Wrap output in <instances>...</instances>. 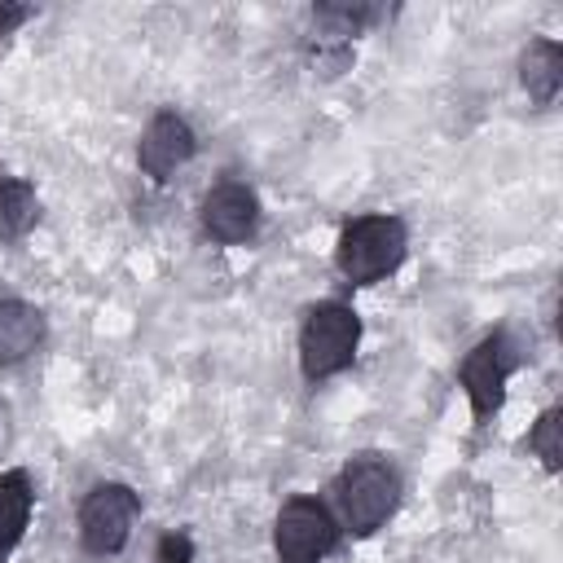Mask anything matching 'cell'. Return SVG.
I'll use <instances>...</instances> for the list:
<instances>
[{"label": "cell", "instance_id": "1", "mask_svg": "<svg viewBox=\"0 0 563 563\" xmlns=\"http://www.w3.org/2000/svg\"><path fill=\"white\" fill-rule=\"evenodd\" d=\"M330 497H334V523L343 528V532H352V537H369L374 528H383L387 523V515L396 510V501H400V479H396V471L383 462V457H374V453H361V457H352L343 471H339V479L330 484Z\"/></svg>", "mask_w": 563, "mask_h": 563}, {"label": "cell", "instance_id": "2", "mask_svg": "<svg viewBox=\"0 0 563 563\" xmlns=\"http://www.w3.org/2000/svg\"><path fill=\"white\" fill-rule=\"evenodd\" d=\"M405 246H409V233L396 216H356L339 233L334 264L352 286H369L400 268Z\"/></svg>", "mask_w": 563, "mask_h": 563}, {"label": "cell", "instance_id": "3", "mask_svg": "<svg viewBox=\"0 0 563 563\" xmlns=\"http://www.w3.org/2000/svg\"><path fill=\"white\" fill-rule=\"evenodd\" d=\"M356 343H361V317L347 303L325 299V303L308 308V317L299 325V369H303V378L321 383V378L343 374L356 361Z\"/></svg>", "mask_w": 563, "mask_h": 563}, {"label": "cell", "instance_id": "4", "mask_svg": "<svg viewBox=\"0 0 563 563\" xmlns=\"http://www.w3.org/2000/svg\"><path fill=\"white\" fill-rule=\"evenodd\" d=\"M339 541V523L330 515V506H321L317 497H290L277 515L273 528V550L277 563H321Z\"/></svg>", "mask_w": 563, "mask_h": 563}, {"label": "cell", "instance_id": "5", "mask_svg": "<svg viewBox=\"0 0 563 563\" xmlns=\"http://www.w3.org/2000/svg\"><path fill=\"white\" fill-rule=\"evenodd\" d=\"M141 515V497L128 484H97L79 506V541L88 554H119Z\"/></svg>", "mask_w": 563, "mask_h": 563}, {"label": "cell", "instance_id": "6", "mask_svg": "<svg viewBox=\"0 0 563 563\" xmlns=\"http://www.w3.org/2000/svg\"><path fill=\"white\" fill-rule=\"evenodd\" d=\"M515 361H519V356H515V347H510V339H506L501 330L488 334V339H479V343L466 352L457 378H462V391H466V400H471L475 422H488V418L501 409L506 378H510Z\"/></svg>", "mask_w": 563, "mask_h": 563}, {"label": "cell", "instance_id": "7", "mask_svg": "<svg viewBox=\"0 0 563 563\" xmlns=\"http://www.w3.org/2000/svg\"><path fill=\"white\" fill-rule=\"evenodd\" d=\"M194 150H198L194 128H189L180 114L163 110V114H154V119L145 123L141 145H136V163H141V172H145L150 180H167L176 167H185V163L194 158Z\"/></svg>", "mask_w": 563, "mask_h": 563}, {"label": "cell", "instance_id": "8", "mask_svg": "<svg viewBox=\"0 0 563 563\" xmlns=\"http://www.w3.org/2000/svg\"><path fill=\"white\" fill-rule=\"evenodd\" d=\"M202 229L211 242H246L255 229H260V198L255 189L238 185V180H224L216 185L207 198H202Z\"/></svg>", "mask_w": 563, "mask_h": 563}, {"label": "cell", "instance_id": "9", "mask_svg": "<svg viewBox=\"0 0 563 563\" xmlns=\"http://www.w3.org/2000/svg\"><path fill=\"white\" fill-rule=\"evenodd\" d=\"M519 84L532 106H550L563 84V48L554 40H532L519 53Z\"/></svg>", "mask_w": 563, "mask_h": 563}, {"label": "cell", "instance_id": "10", "mask_svg": "<svg viewBox=\"0 0 563 563\" xmlns=\"http://www.w3.org/2000/svg\"><path fill=\"white\" fill-rule=\"evenodd\" d=\"M40 343H44V312L22 299H4L0 303V365L26 361Z\"/></svg>", "mask_w": 563, "mask_h": 563}, {"label": "cell", "instance_id": "11", "mask_svg": "<svg viewBox=\"0 0 563 563\" xmlns=\"http://www.w3.org/2000/svg\"><path fill=\"white\" fill-rule=\"evenodd\" d=\"M31 506H35V493H31L26 471L0 475V554L22 541L26 519H31Z\"/></svg>", "mask_w": 563, "mask_h": 563}, {"label": "cell", "instance_id": "12", "mask_svg": "<svg viewBox=\"0 0 563 563\" xmlns=\"http://www.w3.org/2000/svg\"><path fill=\"white\" fill-rule=\"evenodd\" d=\"M35 220H40L35 189L26 180H18V176H4L0 180V238L18 242V238H26L35 229Z\"/></svg>", "mask_w": 563, "mask_h": 563}, {"label": "cell", "instance_id": "13", "mask_svg": "<svg viewBox=\"0 0 563 563\" xmlns=\"http://www.w3.org/2000/svg\"><path fill=\"white\" fill-rule=\"evenodd\" d=\"M559 431H563V413H559V409H545V413L537 418L532 435H528V449L541 457L545 471H559V466H563V440H559Z\"/></svg>", "mask_w": 563, "mask_h": 563}, {"label": "cell", "instance_id": "14", "mask_svg": "<svg viewBox=\"0 0 563 563\" xmlns=\"http://www.w3.org/2000/svg\"><path fill=\"white\" fill-rule=\"evenodd\" d=\"M154 563H194L189 532H163L158 537V550H154Z\"/></svg>", "mask_w": 563, "mask_h": 563}, {"label": "cell", "instance_id": "15", "mask_svg": "<svg viewBox=\"0 0 563 563\" xmlns=\"http://www.w3.org/2000/svg\"><path fill=\"white\" fill-rule=\"evenodd\" d=\"M35 9L31 4H0V35H13L18 22H26Z\"/></svg>", "mask_w": 563, "mask_h": 563}, {"label": "cell", "instance_id": "16", "mask_svg": "<svg viewBox=\"0 0 563 563\" xmlns=\"http://www.w3.org/2000/svg\"><path fill=\"white\" fill-rule=\"evenodd\" d=\"M0 444H9V405L0 400Z\"/></svg>", "mask_w": 563, "mask_h": 563}]
</instances>
